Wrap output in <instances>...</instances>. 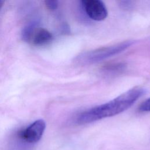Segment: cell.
<instances>
[{
  "label": "cell",
  "mask_w": 150,
  "mask_h": 150,
  "mask_svg": "<svg viewBox=\"0 0 150 150\" xmlns=\"http://www.w3.org/2000/svg\"><path fill=\"white\" fill-rule=\"evenodd\" d=\"M52 39L53 36L49 31L44 28L36 27L29 42L35 46H43L50 43Z\"/></svg>",
  "instance_id": "5"
},
{
  "label": "cell",
  "mask_w": 150,
  "mask_h": 150,
  "mask_svg": "<svg viewBox=\"0 0 150 150\" xmlns=\"http://www.w3.org/2000/svg\"><path fill=\"white\" fill-rule=\"evenodd\" d=\"M139 111L141 112H149L150 111V98L144 101L139 107Z\"/></svg>",
  "instance_id": "6"
},
{
  "label": "cell",
  "mask_w": 150,
  "mask_h": 150,
  "mask_svg": "<svg viewBox=\"0 0 150 150\" xmlns=\"http://www.w3.org/2000/svg\"><path fill=\"white\" fill-rule=\"evenodd\" d=\"M46 7L52 11L55 10L58 6V1L55 0H46L45 1Z\"/></svg>",
  "instance_id": "7"
},
{
  "label": "cell",
  "mask_w": 150,
  "mask_h": 150,
  "mask_svg": "<svg viewBox=\"0 0 150 150\" xmlns=\"http://www.w3.org/2000/svg\"><path fill=\"white\" fill-rule=\"evenodd\" d=\"M46 128L44 120H36L28 127L21 129L17 133V137L29 144L38 142L42 138Z\"/></svg>",
  "instance_id": "3"
},
{
  "label": "cell",
  "mask_w": 150,
  "mask_h": 150,
  "mask_svg": "<svg viewBox=\"0 0 150 150\" xmlns=\"http://www.w3.org/2000/svg\"><path fill=\"white\" fill-rule=\"evenodd\" d=\"M145 91L142 87H134L108 102L80 113L76 119V122L79 124H88L117 115L131 107Z\"/></svg>",
  "instance_id": "1"
},
{
  "label": "cell",
  "mask_w": 150,
  "mask_h": 150,
  "mask_svg": "<svg viewBox=\"0 0 150 150\" xmlns=\"http://www.w3.org/2000/svg\"><path fill=\"white\" fill-rule=\"evenodd\" d=\"M135 43L134 40H127L109 46L97 49L82 54L79 61L84 63H94L116 55L129 47Z\"/></svg>",
  "instance_id": "2"
},
{
  "label": "cell",
  "mask_w": 150,
  "mask_h": 150,
  "mask_svg": "<svg viewBox=\"0 0 150 150\" xmlns=\"http://www.w3.org/2000/svg\"><path fill=\"white\" fill-rule=\"evenodd\" d=\"M81 5L87 16L94 21H103L108 15L107 8L101 1L84 0L81 1Z\"/></svg>",
  "instance_id": "4"
},
{
  "label": "cell",
  "mask_w": 150,
  "mask_h": 150,
  "mask_svg": "<svg viewBox=\"0 0 150 150\" xmlns=\"http://www.w3.org/2000/svg\"><path fill=\"white\" fill-rule=\"evenodd\" d=\"M4 1L0 0V9H1V8L2 7V6H3V5H4Z\"/></svg>",
  "instance_id": "8"
}]
</instances>
